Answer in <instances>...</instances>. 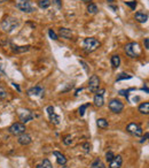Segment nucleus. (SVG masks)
Here are the masks:
<instances>
[{
    "mask_svg": "<svg viewBox=\"0 0 149 168\" xmlns=\"http://www.w3.org/2000/svg\"><path fill=\"white\" fill-rule=\"evenodd\" d=\"M17 25H19V21H17V19L7 16L1 21V23H0V29H1L3 32H10V31H13Z\"/></svg>",
    "mask_w": 149,
    "mask_h": 168,
    "instance_id": "1",
    "label": "nucleus"
},
{
    "mask_svg": "<svg viewBox=\"0 0 149 168\" xmlns=\"http://www.w3.org/2000/svg\"><path fill=\"white\" fill-rule=\"evenodd\" d=\"M125 53L129 55L130 58H138L140 55V48L138 43H129L125 45Z\"/></svg>",
    "mask_w": 149,
    "mask_h": 168,
    "instance_id": "2",
    "label": "nucleus"
},
{
    "mask_svg": "<svg viewBox=\"0 0 149 168\" xmlns=\"http://www.w3.org/2000/svg\"><path fill=\"white\" fill-rule=\"evenodd\" d=\"M83 46H84V50L86 51L87 53H91V52L95 51L96 48L100 46V42L98 41V39H95V38L89 37L84 41Z\"/></svg>",
    "mask_w": 149,
    "mask_h": 168,
    "instance_id": "3",
    "label": "nucleus"
},
{
    "mask_svg": "<svg viewBox=\"0 0 149 168\" xmlns=\"http://www.w3.org/2000/svg\"><path fill=\"white\" fill-rule=\"evenodd\" d=\"M126 131H127V132H130L131 135H133V136H136V137H140V136L143 134L142 128L140 127V125H138V123H134V122L130 123V125L126 127Z\"/></svg>",
    "mask_w": 149,
    "mask_h": 168,
    "instance_id": "4",
    "label": "nucleus"
},
{
    "mask_svg": "<svg viewBox=\"0 0 149 168\" xmlns=\"http://www.w3.org/2000/svg\"><path fill=\"white\" fill-rule=\"evenodd\" d=\"M16 7L21 12H24V13H32L33 10H35L32 3H30L29 0H20V1L17 3Z\"/></svg>",
    "mask_w": 149,
    "mask_h": 168,
    "instance_id": "5",
    "label": "nucleus"
},
{
    "mask_svg": "<svg viewBox=\"0 0 149 168\" xmlns=\"http://www.w3.org/2000/svg\"><path fill=\"white\" fill-rule=\"evenodd\" d=\"M9 132L12 135H15V136H19V135L23 134V132H25V126L23 125V123H20V122H15V123H13V125L9 127Z\"/></svg>",
    "mask_w": 149,
    "mask_h": 168,
    "instance_id": "6",
    "label": "nucleus"
},
{
    "mask_svg": "<svg viewBox=\"0 0 149 168\" xmlns=\"http://www.w3.org/2000/svg\"><path fill=\"white\" fill-rule=\"evenodd\" d=\"M108 106H109L110 111L113 112V113H116V114L120 113V112L124 109V104H123L120 100H118V99H113V100H110Z\"/></svg>",
    "mask_w": 149,
    "mask_h": 168,
    "instance_id": "7",
    "label": "nucleus"
},
{
    "mask_svg": "<svg viewBox=\"0 0 149 168\" xmlns=\"http://www.w3.org/2000/svg\"><path fill=\"white\" fill-rule=\"evenodd\" d=\"M99 87H100V78L99 76H96V75H92L91 78H89L88 81V89L91 92L93 93H95L96 91L99 90Z\"/></svg>",
    "mask_w": 149,
    "mask_h": 168,
    "instance_id": "8",
    "label": "nucleus"
},
{
    "mask_svg": "<svg viewBox=\"0 0 149 168\" xmlns=\"http://www.w3.org/2000/svg\"><path fill=\"white\" fill-rule=\"evenodd\" d=\"M19 116H20L21 121L23 123H27V122L31 121L33 119V114L32 112L29 111V109H25V111H20L19 112Z\"/></svg>",
    "mask_w": 149,
    "mask_h": 168,
    "instance_id": "9",
    "label": "nucleus"
},
{
    "mask_svg": "<svg viewBox=\"0 0 149 168\" xmlns=\"http://www.w3.org/2000/svg\"><path fill=\"white\" fill-rule=\"evenodd\" d=\"M17 142H19V144L25 146V145H29L30 143L32 142V138H31V136H30L29 134H25V132H23V134L19 135Z\"/></svg>",
    "mask_w": 149,
    "mask_h": 168,
    "instance_id": "10",
    "label": "nucleus"
},
{
    "mask_svg": "<svg viewBox=\"0 0 149 168\" xmlns=\"http://www.w3.org/2000/svg\"><path fill=\"white\" fill-rule=\"evenodd\" d=\"M44 91L45 90H44L43 87H39V85H37V87L29 89V90H28V94H29V96H40V97H43Z\"/></svg>",
    "mask_w": 149,
    "mask_h": 168,
    "instance_id": "11",
    "label": "nucleus"
},
{
    "mask_svg": "<svg viewBox=\"0 0 149 168\" xmlns=\"http://www.w3.org/2000/svg\"><path fill=\"white\" fill-rule=\"evenodd\" d=\"M123 164V158L122 155H115L114 159L110 161L109 168H120Z\"/></svg>",
    "mask_w": 149,
    "mask_h": 168,
    "instance_id": "12",
    "label": "nucleus"
},
{
    "mask_svg": "<svg viewBox=\"0 0 149 168\" xmlns=\"http://www.w3.org/2000/svg\"><path fill=\"white\" fill-rule=\"evenodd\" d=\"M59 34L61 37L66 38V39H70V38L72 37V31L68 29V28H60Z\"/></svg>",
    "mask_w": 149,
    "mask_h": 168,
    "instance_id": "13",
    "label": "nucleus"
},
{
    "mask_svg": "<svg viewBox=\"0 0 149 168\" xmlns=\"http://www.w3.org/2000/svg\"><path fill=\"white\" fill-rule=\"evenodd\" d=\"M53 154L56 157V161H57V164H59L60 166H64L67 164V158L62 154V153H61V152L54 151Z\"/></svg>",
    "mask_w": 149,
    "mask_h": 168,
    "instance_id": "14",
    "label": "nucleus"
},
{
    "mask_svg": "<svg viewBox=\"0 0 149 168\" xmlns=\"http://www.w3.org/2000/svg\"><path fill=\"white\" fill-rule=\"evenodd\" d=\"M134 19H136L138 22H140V23H145V22L148 21V14L142 13V12H138V13H136V15H134Z\"/></svg>",
    "mask_w": 149,
    "mask_h": 168,
    "instance_id": "15",
    "label": "nucleus"
},
{
    "mask_svg": "<svg viewBox=\"0 0 149 168\" xmlns=\"http://www.w3.org/2000/svg\"><path fill=\"white\" fill-rule=\"evenodd\" d=\"M94 105H95L96 107H102L103 104H104V99H103V96L102 94H98L96 93L94 96Z\"/></svg>",
    "mask_w": 149,
    "mask_h": 168,
    "instance_id": "16",
    "label": "nucleus"
},
{
    "mask_svg": "<svg viewBox=\"0 0 149 168\" xmlns=\"http://www.w3.org/2000/svg\"><path fill=\"white\" fill-rule=\"evenodd\" d=\"M110 62H111L113 68H118L120 66V58H119V55H116V54L113 55L111 59H110Z\"/></svg>",
    "mask_w": 149,
    "mask_h": 168,
    "instance_id": "17",
    "label": "nucleus"
},
{
    "mask_svg": "<svg viewBox=\"0 0 149 168\" xmlns=\"http://www.w3.org/2000/svg\"><path fill=\"white\" fill-rule=\"evenodd\" d=\"M88 168H106V165H104L99 158H96L95 160L89 165Z\"/></svg>",
    "mask_w": 149,
    "mask_h": 168,
    "instance_id": "18",
    "label": "nucleus"
},
{
    "mask_svg": "<svg viewBox=\"0 0 149 168\" xmlns=\"http://www.w3.org/2000/svg\"><path fill=\"white\" fill-rule=\"evenodd\" d=\"M139 112L141 113V114L148 115V113H149V103H148V101H146V103H143V104L140 105V106H139Z\"/></svg>",
    "mask_w": 149,
    "mask_h": 168,
    "instance_id": "19",
    "label": "nucleus"
},
{
    "mask_svg": "<svg viewBox=\"0 0 149 168\" xmlns=\"http://www.w3.org/2000/svg\"><path fill=\"white\" fill-rule=\"evenodd\" d=\"M96 125H98L99 128H101V129H106V128H108L109 123H108V121H107L106 119H98Z\"/></svg>",
    "mask_w": 149,
    "mask_h": 168,
    "instance_id": "20",
    "label": "nucleus"
},
{
    "mask_svg": "<svg viewBox=\"0 0 149 168\" xmlns=\"http://www.w3.org/2000/svg\"><path fill=\"white\" fill-rule=\"evenodd\" d=\"M38 6L41 9H46L51 6V0H38Z\"/></svg>",
    "mask_w": 149,
    "mask_h": 168,
    "instance_id": "21",
    "label": "nucleus"
},
{
    "mask_svg": "<svg viewBox=\"0 0 149 168\" xmlns=\"http://www.w3.org/2000/svg\"><path fill=\"white\" fill-rule=\"evenodd\" d=\"M98 6H96L95 3H89L88 6H87V12H88V14H96L98 13Z\"/></svg>",
    "mask_w": 149,
    "mask_h": 168,
    "instance_id": "22",
    "label": "nucleus"
},
{
    "mask_svg": "<svg viewBox=\"0 0 149 168\" xmlns=\"http://www.w3.org/2000/svg\"><path fill=\"white\" fill-rule=\"evenodd\" d=\"M36 168H52V164H51V161L48 159H44L43 161H41V164L37 165Z\"/></svg>",
    "mask_w": 149,
    "mask_h": 168,
    "instance_id": "23",
    "label": "nucleus"
},
{
    "mask_svg": "<svg viewBox=\"0 0 149 168\" xmlns=\"http://www.w3.org/2000/svg\"><path fill=\"white\" fill-rule=\"evenodd\" d=\"M29 50H30V46L27 45V46H16L13 51L15 53H24V52H28Z\"/></svg>",
    "mask_w": 149,
    "mask_h": 168,
    "instance_id": "24",
    "label": "nucleus"
},
{
    "mask_svg": "<svg viewBox=\"0 0 149 168\" xmlns=\"http://www.w3.org/2000/svg\"><path fill=\"white\" fill-rule=\"evenodd\" d=\"M50 120L53 122L54 125H59V123H60V116L55 114V113H52V114H50Z\"/></svg>",
    "mask_w": 149,
    "mask_h": 168,
    "instance_id": "25",
    "label": "nucleus"
},
{
    "mask_svg": "<svg viewBox=\"0 0 149 168\" xmlns=\"http://www.w3.org/2000/svg\"><path fill=\"white\" fill-rule=\"evenodd\" d=\"M130 78H132L131 75H127L125 73H122V74H119L117 76V81H122V80H130Z\"/></svg>",
    "mask_w": 149,
    "mask_h": 168,
    "instance_id": "26",
    "label": "nucleus"
},
{
    "mask_svg": "<svg viewBox=\"0 0 149 168\" xmlns=\"http://www.w3.org/2000/svg\"><path fill=\"white\" fill-rule=\"evenodd\" d=\"M7 98V92L3 87H0V100H5Z\"/></svg>",
    "mask_w": 149,
    "mask_h": 168,
    "instance_id": "27",
    "label": "nucleus"
},
{
    "mask_svg": "<svg viewBox=\"0 0 149 168\" xmlns=\"http://www.w3.org/2000/svg\"><path fill=\"white\" fill-rule=\"evenodd\" d=\"M63 143L66 145H71V143H72V137H71V135H68V136H66V137L63 138Z\"/></svg>",
    "mask_w": 149,
    "mask_h": 168,
    "instance_id": "28",
    "label": "nucleus"
},
{
    "mask_svg": "<svg viewBox=\"0 0 149 168\" xmlns=\"http://www.w3.org/2000/svg\"><path fill=\"white\" fill-rule=\"evenodd\" d=\"M89 106V104H85V105H82L79 107V114L80 116H83L84 114H85V111H86V108Z\"/></svg>",
    "mask_w": 149,
    "mask_h": 168,
    "instance_id": "29",
    "label": "nucleus"
},
{
    "mask_svg": "<svg viewBox=\"0 0 149 168\" xmlns=\"http://www.w3.org/2000/svg\"><path fill=\"white\" fill-rule=\"evenodd\" d=\"M114 157H115V154H114V153H113L111 151H108V152L106 153V159H107V161H108V162L111 161V160L114 159Z\"/></svg>",
    "mask_w": 149,
    "mask_h": 168,
    "instance_id": "30",
    "label": "nucleus"
},
{
    "mask_svg": "<svg viewBox=\"0 0 149 168\" xmlns=\"http://www.w3.org/2000/svg\"><path fill=\"white\" fill-rule=\"evenodd\" d=\"M125 5H126V6H129L131 9H136V1H125Z\"/></svg>",
    "mask_w": 149,
    "mask_h": 168,
    "instance_id": "31",
    "label": "nucleus"
},
{
    "mask_svg": "<svg viewBox=\"0 0 149 168\" xmlns=\"http://www.w3.org/2000/svg\"><path fill=\"white\" fill-rule=\"evenodd\" d=\"M48 35H50V37L53 39V41H57V35L54 32L52 29H50V31H48Z\"/></svg>",
    "mask_w": 149,
    "mask_h": 168,
    "instance_id": "32",
    "label": "nucleus"
},
{
    "mask_svg": "<svg viewBox=\"0 0 149 168\" xmlns=\"http://www.w3.org/2000/svg\"><path fill=\"white\" fill-rule=\"evenodd\" d=\"M82 148L85 150V152H89V151H91V144H89V143H84V144L82 145Z\"/></svg>",
    "mask_w": 149,
    "mask_h": 168,
    "instance_id": "33",
    "label": "nucleus"
},
{
    "mask_svg": "<svg viewBox=\"0 0 149 168\" xmlns=\"http://www.w3.org/2000/svg\"><path fill=\"white\" fill-rule=\"evenodd\" d=\"M119 94L125 96V97L127 98V97H129V90H120V91H119Z\"/></svg>",
    "mask_w": 149,
    "mask_h": 168,
    "instance_id": "34",
    "label": "nucleus"
},
{
    "mask_svg": "<svg viewBox=\"0 0 149 168\" xmlns=\"http://www.w3.org/2000/svg\"><path fill=\"white\" fill-rule=\"evenodd\" d=\"M143 44H145V48H146V50H148V48H149V38H145Z\"/></svg>",
    "mask_w": 149,
    "mask_h": 168,
    "instance_id": "35",
    "label": "nucleus"
},
{
    "mask_svg": "<svg viewBox=\"0 0 149 168\" xmlns=\"http://www.w3.org/2000/svg\"><path fill=\"white\" fill-rule=\"evenodd\" d=\"M46 111H47V113H48V115L52 114V113H54V107L53 106H48Z\"/></svg>",
    "mask_w": 149,
    "mask_h": 168,
    "instance_id": "36",
    "label": "nucleus"
},
{
    "mask_svg": "<svg viewBox=\"0 0 149 168\" xmlns=\"http://www.w3.org/2000/svg\"><path fill=\"white\" fill-rule=\"evenodd\" d=\"M53 3H55L59 8H61L62 7V3H61V0H53Z\"/></svg>",
    "mask_w": 149,
    "mask_h": 168,
    "instance_id": "37",
    "label": "nucleus"
},
{
    "mask_svg": "<svg viewBox=\"0 0 149 168\" xmlns=\"http://www.w3.org/2000/svg\"><path fill=\"white\" fill-rule=\"evenodd\" d=\"M148 136H149V134H148V132H146V135H145V136H143V137L141 138V141H140V143H145V142H146L147 139H148Z\"/></svg>",
    "mask_w": 149,
    "mask_h": 168,
    "instance_id": "38",
    "label": "nucleus"
},
{
    "mask_svg": "<svg viewBox=\"0 0 149 168\" xmlns=\"http://www.w3.org/2000/svg\"><path fill=\"white\" fill-rule=\"evenodd\" d=\"M79 62H80V64H83L84 69H85V70H86V71H88V68H87V64H85V62H84V61H82V60H79Z\"/></svg>",
    "mask_w": 149,
    "mask_h": 168,
    "instance_id": "39",
    "label": "nucleus"
},
{
    "mask_svg": "<svg viewBox=\"0 0 149 168\" xmlns=\"http://www.w3.org/2000/svg\"><path fill=\"white\" fill-rule=\"evenodd\" d=\"M104 91H106V90H104V89H101V90H98V91H96L95 93H98V94H102V96H103V93H104Z\"/></svg>",
    "mask_w": 149,
    "mask_h": 168,
    "instance_id": "40",
    "label": "nucleus"
},
{
    "mask_svg": "<svg viewBox=\"0 0 149 168\" xmlns=\"http://www.w3.org/2000/svg\"><path fill=\"white\" fill-rule=\"evenodd\" d=\"M14 87H16L17 90H19V91H20V92H21V89H20V87H19V85H17V84H14Z\"/></svg>",
    "mask_w": 149,
    "mask_h": 168,
    "instance_id": "41",
    "label": "nucleus"
},
{
    "mask_svg": "<svg viewBox=\"0 0 149 168\" xmlns=\"http://www.w3.org/2000/svg\"><path fill=\"white\" fill-rule=\"evenodd\" d=\"M82 90H83V89H82V87H80V89H78V90L76 91V93H75V94H76V96H77V94L79 93V92H80V91H82Z\"/></svg>",
    "mask_w": 149,
    "mask_h": 168,
    "instance_id": "42",
    "label": "nucleus"
},
{
    "mask_svg": "<svg viewBox=\"0 0 149 168\" xmlns=\"http://www.w3.org/2000/svg\"><path fill=\"white\" fill-rule=\"evenodd\" d=\"M143 90L146 91V93H148V87H147V85H146L145 87H143Z\"/></svg>",
    "mask_w": 149,
    "mask_h": 168,
    "instance_id": "43",
    "label": "nucleus"
},
{
    "mask_svg": "<svg viewBox=\"0 0 149 168\" xmlns=\"http://www.w3.org/2000/svg\"><path fill=\"white\" fill-rule=\"evenodd\" d=\"M80 1H83V3H89V1H92V0H80Z\"/></svg>",
    "mask_w": 149,
    "mask_h": 168,
    "instance_id": "44",
    "label": "nucleus"
},
{
    "mask_svg": "<svg viewBox=\"0 0 149 168\" xmlns=\"http://www.w3.org/2000/svg\"><path fill=\"white\" fill-rule=\"evenodd\" d=\"M107 1H108V3H114L115 0H107Z\"/></svg>",
    "mask_w": 149,
    "mask_h": 168,
    "instance_id": "45",
    "label": "nucleus"
},
{
    "mask_svg": "<svg viewBox=\"0 0 149 168\" xmlns=\"http://www.w3.org/2000/svg\"><path fill=\"white\" fill-rule=\"evenodd\" d=\"M5 1H7V0H0V3H3Z\"/></svg>",
    "mask_w": 149,
    "mask_h": 168,
    "instance_id": "46",
    "label": "nucleus"
},
{
    "mask_svg": "<svg viewBox=\"0 0 149 168\" xmlns=\"http://www.w3.org/2000/svg\"><path fill=\"white\" fill-rule=\"evenodd\" d=\"M0 60H1V58H0Z\"/></svg>",
    "mask_w": 149,
    "mask_h": 168,
    "instance_id": "47",
    "label": "nucleus"
}]
</instances>
